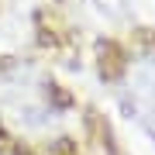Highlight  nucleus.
Returning <instances> with one entry per match:
<instances>
[{"label": "nucleus", "instance_id": "1", "mask_svg": "<svg viewBox=\"0 0 155 155\" xmlns=\"http://www.w3.org/2000/svg\"><path fill=\"white\" fill-rule=\"evenodd\" d=\"M0 104L11 114V121L24 131L48 127L62 117L59 90L31 66H14L0 72Z\"/></svg>", "mask_w": 155, "mask_h": 155}, {"label": "nucleus", "instance_id": "2", "mask_svg": "<svg viewBox=\"0 0 155 155\" xmlns=\"http://www.w3.org/2000/svg\"><path fill=\"white\" fill-rule=\"evenodd\" d=\"M134 93H138L141 100H148V110L155 114V66L148 69V76L138 72V79H134Z\"/></svg>", "mask_w": 155, "mask_h": 155}]
</instances>
